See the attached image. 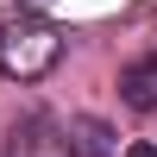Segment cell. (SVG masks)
<instances>
[{
  "label": "cell",
  "instance_id": "5",
  "mask_svg": "<svg viewBox=\"0 0 157 157\" xmlns=\"http://www.w3.org/2000/svg\"><path fill=\"white\" fill-rule=\"evenodd\" d=\"M126 157H157V145H132V151H126Z\"/></svg>",
  "mask_w": 157,
  "mask_h": 157
},
{
  "label": "cell",
  "instance_id": "6",
  "mask_svg": "<svg viewBox=\"0 0 157 157\" xmlns=\"http://www.w3.org/2000/svg\"><path fill=\"white\" fill-rule=\"evenodd\" d=\"M32 6H44V0H32Z\"/></svg>",
  "mask_w": 157,
  "mask_h": 157
},
{
  "label": "cell",
  "instance_id": "3",
  "mask_svg": "<svg viewBox=\"0 0 157 157\" xmlns=\"http://www.w3.org/2000/svg\"><path fill=\"white\" fill-rule=\"evenodd\" d=\"M63 151L69 157H107V126L101 120H69V132H63Z\"/></svg>",
  "mask_w": 157,
  "mask_h": 157
},
{
  "label": "cell",
  "instance_id": "1",
  "mask_svg": "<svg viewBox=\"0 0 157 157\" xmlns=\"http://www.w3.org/2000/svg\"><path fill=\"white\" fill-rule=\"evenodd\" d=\"M63 57V38L50 19H38V13H13L6 25H0V69L13 75V82H38V75H50V63Z\"/></svg>",
  "mask_w": 157,
  "mask_h": 157
},
{
  "label": "cell",
  "instance_id": "2",
  "mask_svg": "<svg viewBox=\"0 0 157 157\" xmlns=\"http://www.w3.org/2000/svg\"><path fill=\"white\" fill-rule=\"evenodd\" d=\"M120 101H126L132 113H151V107H157V50L120 69Z\"/></svg>",
  "mask_w": 157,
  "mask_h": 157
},
{
  "label": "cell",
  "instance_id": "4",
  "mask_svg": "<svg viewBox=\"0 0 157 157\" xmlns=\"http://www.w3.org/2000/svg\"><path fill=\"white\" fill-rule=\"evenodd\" d=\"M6 157H32V145H25V138H13V151H6Z\"/></svg>",
  "mask_w": 157,
  "mask_h": 157
}]
</instances>
